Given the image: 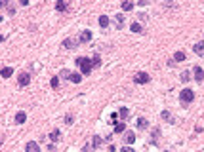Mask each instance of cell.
I'll return each instance as SVG.
<instances>
[{"label":"cell","instance_id":"4dcf8cb0","mask_svg":"<svg viewBox=\"0 0 204 152\" xmlns=\"http://www.w3.org/2000/svg\"><path fill=\"white\" fill-rule=\"evenodd\" d=\"M118 118H120V116H118V114H117V112H113V114H111V122H113V124H114V122H117V120H118Z\"/></svg>","mask_w":204,"mask_h":152},{"label":"cell","instance_id":"ffe728a7","mask_svg":"<svg viewBox=\"0 0 204 152\" xmlns=\"http://www.w3.org/2000/svg\"><path fill=\"white\" fill-rule=\"evenodd\" d=\"M99 25H101L103 29L109 27V17H107V15H101V17H99Z\"/></svg>","mask_w":204,"mask_h":152},{"label":"cell","instance_id":"2e32d148","mask_svg":"<svg viewBox=\"0 0 204 152\" xmlns=\"http://www.w3.org/2000/svg\"><path fill=\"white\" fill-rule=\"evenodd\" d=\"M137 128H139V129H147V128H149V122H147L145 118H137Z\"/></svg>","mask_w":204,"mask_h":152},{"label":"cell","instance_id":"4316f807","mask_svg":"<svg viewBox=\"0 0 204 152\" xmlns=\"http://www.w3.org/2000/svg\"><path fill=\"white\" fill-rule=\"evenodd\" d=\"M101 143H103V139H101V137H93V141H92V145H93V146H99Z\"/></svg>","mask_w":204,"mask_h":152},{"label":"cell","instance_id":"e0dca14e","mask_svg":"<svg viewBox=\"0 0 204 152\" xmlns=\"http://www.w3.org/2000/svg\"><path fill=\"white\" fill-rule=\"evenodd\" d=\"M25 120H27V114H25V112H17V114H15V122H17V124H23Z\"/></svg>","mask_w":204,"mask_h":152},{"label":"cell","instance_id":"ac0fdd59","mask_svg":"<svg viewBox=\"0 0 204 152\" xmlns=\"http://www.w3.org/2000/svg\"><path fill=\"white\" fill-rule=\"evenodd\" d=\"M50 137H52V141L55 143V141H59V139H61V131H59V129H54V131L50 133Z\"/></svg>","mask_w":204,"mask_h":152},{"label":"cell","instance_id":"f546056e","mask_svg":"<svg viewBox=\"0 0 204 152\" xmlns=\"http://www.w3.org/2000/svg\"><path fill=\"white\" fill-rule=\"evenodd\" d=\"M120 152H135V150L132 148V146H128V145H126V146H122V150H120Z\"/></svg>","mask_w":204,"mask_h":152},{"label":"cell","instance_id":"f1b7e54d","mask_svg":"<svg viewBox=\"0 0 204 152\" xmlns=\"http://www.w3.org/2000/svg\"><path fill=\"white\" fill-rule=\"evenodd\" d=\"M57 86H59V78L54 76V78H52V87H57Z\"/></svg>","mask_w":204,"mask_h":152},{"label":"cell","instance_id":"ba28073f","mask_svg":"<svg viewBox=\"0 0 204 152\" xmlns=\"http://www.w3.org/2000/svg\"><path fill=\"white\" fill-rule=\"evenodd\" d=\"M193 72H195V80L197 82H202L204 80V70L200 69V67H195V70H193Z\"/></svg>","mask_w":204,"mask_h":152},{"label":"cell","instance_id":"d6a6232c","mask_svg":"<svg viewBox=\"0 0 204 152\" xmlns=\"http://www.w3.org/2000/svg\"><path fill=\"white\" fill-rule=\"evenodd\" d=\"M2 6H8V2H4V0H0V8Z\"/></svg>","mask_w":204,"mask_h":152},{"label":"cell","instance_id":"83f0119b","mask_svg":"<svg viewBox=\"0 0 204 152\" xmlns=\"http://www.w3.org/2000/svg\"><path fill=\"white\" fill-rule=\"evenodd\" d=\"M101 65V59H99V57H93L92 59V67H99Z\"/></svg>","mask_w":204,"mask_h":152},{"label":"cell","instance_id":"603a6c76","mask_svg":"<svg viewBox=\"0 0 204 152\" xmlns=\"http://www.w3.org/2000/svg\"><path fill=\"white\" fill-rule=\"evenodd\" d=\"M55 10H57V12H65V10H67V4H65V2H57V4H55Z\"/></svg>","mask_w":204,"mask_h":152},{"label":"cell","instance_id":"7c38bea8","mask_svg":"<svg viewBox=\"0 0 204 152\" xmlns=\"http://www.w3.org/2000/svg\"><path fill=\"white\" fill-rule=\"evenodd\" d=\"M0 74H2V78H10L13 74V69H12V67H4V69L0 70Z\"/></svg>","mask_w":204,"mask_h":152},{"label":"cell","instance_id":"5b68a950","mask_svg":"<svg viewBox=\"0 0 204 152\" xmlns=\"http://www.w3.org/2000/svg\"><path fill=\"white\" fill-rule=\"evenodd\" d=\"M113 19H114V27H117V29H122L124 27V15L122 13L113 15Z\"/></svg>","mask_w":204,"mask_h":152},{"label":"cell","instance_id":"484cf974","mask_svg":"<svg viewBox=\"0 0 204 152\" xmlns=\"http://www.w3.org/2000/svg\"><path fill=\"white\" fill-rule=\"evenodd\" d=\"M189 78H191V74H189V70L181 72V82H189Z\"/></svg>","mask_w":204,"mask_h":152},{"label":"cell","instance_id":"d6986e66","mask_svg":"<svg viewBox=\"0 0 204 152\" xmlns=\"http://www.w3.org/2000/svg\"><path fill=\"white\" fill-rule=\"evenodd\" d=\"M174 61H177V63L185 61V53H183V51H176V53H174Z\"/></svg>","mask_w":204,"mask_h":152},{"label":"cell","instance_id":"836d02e7","mask_svg":"<svg viewBox=\"0 0 204 152\" xmlns=\"http://www.w3.org/2000/svg\"><path fill=\"white\" fill-rule=\"evenodd\" d=\"M0 42H4V36L2 34H0Z\"/></svg>","mask_w":204,"mask_h":152},{"label":"cell","instance_id":"5bb4252c","mask_svg":"<svg viewBox=\"0 0 204 152\" xmlns=\"http://www.w3.org/2000/svg\"><path fill=\"white\" fill-rule=\"evenodd\" d=\"M63 46H65L67 50H75V48H76V42H75V40H71V38H67V40L63 42Z\"/></svg>","mask_w":204,"mask_h":152},{"label":"cell","instance_id":"e575fe53","mask_svg":"<svg viewBox=\"0 0 204 152\" xmlns=\"http://www.w3.org/2000/svg\"><path fill=\"white\" fill-rule=\"evenodd\" d=\"M2 21H4V17H2V15H0V23H2Z\"/></svg>","mask_w":204,"mask_h":152},{"label":"cell","instance_id":"6da1fadb","mask_svg":"<svg viewBox=\"0 0 204 152\" xmlns=\"http://www.w3.org/2000/svg\"><path fill=\"white\" fill-rule=\"evenodd\" d=\"M179 99H181V105H189V103H193L195 101V91L193 90H189V87H185V90H181V93H179Z\"/></svg>","mask_w":204,"mask_h":152},{"label":"cell","instance_id":"8fae6325","mask_svg":"<svg viewBox=\"0 0 204 152\" xmlns=\"http://www.w3.org/2000/svg\"><path fill=\"white\" fill-rule=\"evenodd\" d=\"M69 80H71L72 84H80V82H82V74H78V72H71Z\"/></svg>","mask_w":204,"mask_h":152},{"label":"cell","instance_id":"3957f363","mask_svg":"<svg viewBox=\"0 0 204 152\" xmlns=\"http://www.w3.org/2000/svg\"><path fill=\"white\" fill-rule=\"evenodd\" d=\"M151 80V76L147 74V72H137V74L134 76V82L135 84H147Z\"/></svg>","mask_w":204,"mask_h":152},{"label":"cell","instance_id":"7402d4cb","mask_svg":"<svg viewBox=\"0 0 204 152\" xmlns=\"http://www.w3.org/2000/svg\"><path fill=\"white\" fill-rule=\"evenodd\" d=\"M118 116H120V118H122V120H126V118L130 116V110H128V108H120V112H118Z\"/></svg>","mask_w":204,"mask_h":152},{"label":"cell","instance_id":"d4e9b609","mask_svg":"<svg viewBox=\"0 0 204 152\" xmlns=\"http://www.w3.org/2000/svg\"><path fill=\"white\" fill-rule=\"evenodd\" d=\"M158 137H160V129L155 128V129H153V143H156V139H158Z\"/></svg>","mask_w":204,"mask_h":152},{"label":"cell","instance_id":"d590c367","mask_svg":"<svg viewBox=\"0 0 204 152\" xmlns=\"http://www.w3.org/2000/svg\"><path fill=\"white\" fill-rule=\"evenodd\" d=\"M166 152H168V150H166Z\"/></svg>","mask_w":204,"mask_h":152},{"label":"cell","instance_id":"7a4b0ae2","mask_svg":"<svg viewBox=\"0 0 204 152\" xmlns=\"http://www.w3.org/2000/svg\"><path fill=\"white\" fill-rule=\"evenodd\" d=\"M76 65L82 69L84 74H90V70H92V61L88 59V57H78V59H76Z\"/></svg>","mask_w":204,"mask_h":152},{"label":"cell","instance_id":"277c9868","mask_svg":"<svg viewBox=\"0 0 204 152\" xmlns=\"http://www.w3.org/2000/svg\"><path fill=\"white\" fill-rule=\"evenodd\" d=\"M25 152H40V146L36 145V141H29L25 145Z\"/></svg>","mask_w":204,"mask_h":152},{"label":"cell","instance_id":"cb8c5ba5","mask_svg":"<svg viewBox=\"0 0 204 152\" xmlns=\"http://www.w3.org/2000/svg\"><path fill=\"white\" fill-rule=\"evenodd\" d=\"M122 10L124 12H130V10H134V4L132 2H122Z\"/></svg>","mask_w":204,"mask_h":152},{"label":"cell","instance_id":"9a60e30c","mask_svg":"<svg viewBox=\"0 0 204 152\" xmlns=\"http://www.w3.org/2000/svg\"><path fill=\"white\" fill-rule=\"evenodd\" d=\"M130 30H132V33H135V34L143 33V29H141V25H139V23H132V25H130Z\"/></svg>","mask_w":204,"mask_h":152},{"label":"cell","instance_id":"30bf717a","mask_svg":"<svg viewBox=\"0 0 204 152\" xmlns=\"http://www.w3.org/2000/svg\"><path fill=\"white\" fill-rule=\"evenodd\" d=\"M160 118H162V120H166L168 124H174V116H172L168 110H162V112H160Z\"/></svg>","mask_w":204,"mask_h":152},{"label":"cell","instance_id":"9c48e42d","mask_svg":"<svg viewBox=\"0 0 204 152\" xmlns=\"http://www.w3.org/2000/svg\"><path fill=\"white\" fill-rule=\"evenodd\" d=\"M193 51H195L197 55H204V42H198V44L193 46Z\"/></svg>","mask_w":204,"mask_h":152},{"label":"cell","instance_id":"8992f818","mask_svg":"<svg viewBox=\"0 0 204 152\" xmlns=\"http://www.w3.org/2000/svg\"><path fill=\"white\" fill-rule=\"evenodd\" d=\"M17 82H19V86H29V84H31V76L27 74V72H23V74L17 78Z\"/></svg>","mask_w":204,"mask_h":152},{"label":"cell","instance_id":"52a82bcc","mask_svg":"<svg viewBox=\"0 0 204 152\" xmlns=\"http://www.w3.org/2000/svg\"><path fill=\"white\" fill-rule=\"evenodd\" d=\"M122 139H124V143H126V145H132L134 141H135V133H134V131H126Z\"/></svg>","mask_w":204,"mask_h":152},{"label":"cell","instance_id":"4fadbf2b","mask_svg":"<svg viewBox=\"0 0 204 152\" xmlns=\"http://www.w3.org/2000/svg\"><path fill=\"white\" fill-rule=\"evenodd\" d=\"M92 40V33L90 30H82L80 33V42H90Z\"/></svg>","mask_w":204,"mask_h":152},{"label":"cell","instance_id":"44dd1931","mask_svg":"<svg viewBox=\"0 0 204 152\" xmlns=\"http://www.w3.org/2000/svg\"><path fill=\"white\" fill-rule=\"evenodd\" d=\"M126 131V124H117V128H114V133H124Z\"/></svg>","mask_w":204,"mask_h":152},{"label":"cell","instance_id":"1f68e13d","mask_svg":"<svg viewBox=\"0 0 204 152\" xmlns=\"http://www.w3.org/2000/svg\"><path fill=\"white\" fill-rule=\"evenodd\" d=\"M65 122L67 124H72V116H71V114H69V116H65Z\"/></svg>","mask_w":204,"mask_h":152}]
</instances>
